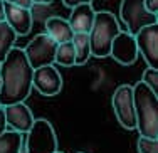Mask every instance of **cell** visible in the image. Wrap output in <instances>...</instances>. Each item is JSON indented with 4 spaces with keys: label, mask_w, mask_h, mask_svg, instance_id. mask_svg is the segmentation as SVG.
<instances>
[{
    "label": "cell",
    "mask_w": 158,
    "mask_h": 153,
    "mask_svg": "<svg viewBox=\"0 0 158 153\" xmlns=\"http://www.w3.org/2000/svg\"><path fill=\"white\" fill-rule=\"evenodd\" d=\"M32 72L24 49L14 46L0 62V106L25 101L31 96Z\"/></svg>",
    "instance_id": "cell-1"
},
{
    "label": "cell",
    "mask_w": 158,
    "mask_h": 153,
    "mask_svg": "<svg viewBox=\"0 0 158 153\" xmlns=\"http://www.w3.org/2000/svg\"><path fill=\"white\" fill-rule=\"evenodd\" d=\"M135 118L140 136L158 138V94L153 93L143 81L133 86Z\"/></svg>",
    "instance_id": "cell-2"
},
{
    "label": "cell",
    "mask_w": 158,
    "mask_h": 153,
    "mask_svg": "<svg viewBox=\"0 0 158 153\" xmlns=\"http://www.w3.org/2000/svg\"><path fill=\"white\" fill-rule=\"evenodd\" d=\"M121 31L119 24L116 20V15L108 10H101L94 14V20L88 32L89 37V47H91V56L98 59H103L110 56L111 42L114 35Z\"/></svg>",
    "instance_id": "cell-3"
},
{
    "label": "cell",
    "mask_w": 158,
    "mask_h": 153,
    "mask_svg": "<svg viewBox=\"0 0 158 153\" xmlns=\"http://www.w3.org/2000/svg\"><path fill=\"white\" fill-rule=\"evenodd\" d=\"M24 153H54L57 151V135L49 119H34L31 130L25 133Z\"/></svg>",
    "instance_id": "cell-4"
},
{
    "label": "cell",
    "mask_w": 158,
    "mask_h": 153,
    "mask_svg": "<svg viewBox=\"0 0 158 153\" xmlns=\"http://www.w3.org/2000/svg\"><path fill=\"white\" fill-rule=\"evenodd\" d=\"M119 17L126 25V32L135 35L145 25L158 22V15L146 10L145 0H121Z\"/></svg>",
    "instance_id": "cell-5"
},
{
    "label": "cell",
    "mask_w": 158,
    "mask_h": 153,
    "mask_svg": "<svg viewBox=\"0 0 158 153\" xmlns=\"http://www.w3.org/2000/svg\"><path fill=\"white\" fill-rule=\"evenodd\" d=\"M111 106L114 111L116 121L125 130L136 128V118H135V104H133V86L121 84L114 89L111 96Z\"/></svg>",
    "instance_id": "cell-6"
},
{
    "label": "cell",
    "mask_w": 158,
    "mask_h": 153,
    "mask_svg": "<svg viewBox=\"0 0 158 153\" xmlns=\"http://www.w3.org/2000/svg\"><path fill=\"white\" fill-rule=\"evenodd\" d=\"M56 49H57V42L44 32V34L35 35L25 46L24 54L27 57L29 64L32 66V69H35V68H40V66L54 64Z\"/></svg>",
    "instance_id": "cell-7"
},
{
    "label": "cell",
    "mask_w": 158,
    "mask_h": 153,
    "mask_svg": "<svg viewBox=\"0 0 158 153\" xmlns=\"http://www.w3.org/2000/svg\"><path fill=\"white\" fill-rule=\"evenodd\" d=\"M32 89L42 96H56L62 91V76L54 64L35 68L32 72Z\"/></svg>",
    "instance_id": "cell-8"
},
{
    "label": "cell",
    "mask_w": 158,
    "mask_h": 153,
    "mask_svg": "<svg viewBox=\"0 0 158 153\" xmlns=\"http://www.w3.org/2000/svg\"><path fill=\"white\" fill-rule=\"evenodd\" d=\"M138 54L143 56L148 68L158 69V22L145 25L135 34Z\"/></svg>",
    "instance_id": "cell-9"
},
{
    "label": "cell",
    "mask_w": 158,
    "mask_h": 153,
    "mask_svg": "<svg viewBox=\"0 0 158 153\" xmlns=\"http://www.w3.org/2000/svg\"><path fill=\"white\" fill-rule=\"evenodd\" d=\"M110 56L114 59L116 62H119L121 66H131L136 62L138 59V47H136V40L135 35H131L126 31H119L114 35L111 42V49Z\"/></svg>",
    "instance_id": "cell-10"
},
{
    "label": "cell",
    "mask_w": 158,
    "mask_h": 153,
    "mask_svg": "<svg viewBox=\"0 0 158 153\" xmlns=\"http://www.w3.org/2000/svg\"><path fill=\"white\" fill-rule=\"evenodd\" d=\"M3 113H5L7 128L14 130V131H19V133H22V135H25V133L31 130L34 119H35L32 114V111H31V108H29L24 101L3 106Z\"/></svg>",
    "instance_id": "cell-11"
},
{
    "label": "cell",
    "mask_w": 158,
    "mask_h": 153,
    "mask_svg": "<svg viewBox=\"0 0 158 153\" xmlns=\"http://www.w3.org/2000/svg\"><path fill=\"white\" fill-rule=\"evenodd\" d=\"M3 12H5V22L14 29L17 35H27L31 32L34 22L31 9H22L3 0Z\"/></svg>",
    "instance_id": "cell-12"
},
{
    "label": "cell",
    "mask_w": 158,
    "mask_h": 153,
    "mask_svg": "<svg viewBox=\"0 0 158 153\" xmlns=\"http://www.w3.org/2000/svg\"><path fill=\"white\" fill-rule=\"evenodd\" d=\"M96 10L93 9V3H79V5L71 9L69 15V25L73 29V32H86L88 34L89 29L94 20Z\"/></svg>",
    "instance_id": "cell-13"
},
{
    "label": "cell",
    "mask_w": 158,
    "mask_h": 153,
    "mask_svg": "<svg viewBox=\"0 0 158 153\" xmlns=\"http://www.w3.org/2000/svg\"><path fill=\"white\" fill-rule=\"evenodd\" d=\"M46 34L51 35L57 44H61V42H67V40L73 39L74 32L66 19L54 15L46 20Z\"/></svg>",
    "instance_id": "cell-14"
},
{
    "label": "cell",
    "mask_w": 158,
    "mask_h": 153,
    "mask_svg": "<svg viewBox=\"0 0 158 153\" xmlns=\"http://www.w3.org/2000/svg\"><path fill=\"white\" fill-rule=\"evenodd\" d=\"M71 42H73L74 56H76L74 66H84L89 61V57H91V47H89L88 34L86 32H74Z\"/></svg>",
    "instance_id": "cell-15"
},
{
    "label": "cell",
    "mask_w": 158,
    "mask_h": 153,
    "mask_svg": "<svg viewBox=\"0 0 158 153\" xmlns=\"http://www.w3.org/2000/svg\"><path fill=\"white\" fill-rule=\"evenodd\" d=\"M24 140L22 133L7 128L0 133V153H22Z\"/></svg>",
    "instance_id": "cell-16"
},
{
    "label": "cell",
    "mask_w": 158,
    "mask_h": 153,
    "mask_svg": "<svg viewBox=\"0 0 158 153\" xmlns=\"http://www.w3.org/2000/svg\"><path fill=\"white\" fill-rule=\"evenodd\" d=\"M17 34L14 32V29L7 24L5 20L0 22V62L5 59V56L9 54V51L15 46Z\"/></svg>",
    "instance_id": "cell-17"
},
{
    "label": "cell",
    "mask_w": 158,
    "mask_h": 153,
    "mask_svg": "<svg viewBox=\"0 0 158 153\" xmlns=\"http://www.w3.org/2000/svg\"><path fill=\"white\" fill-rule=\"evenodd\" d=\"M74 61H76V56H74L73 42H71V40H67V42L57 44L54 62H57L59 66H64V68H73Z\"/></svg>",
    "instance_id": "cell-18"
},
{
    "label": "cell",
    "mask_w": 158,
    "mask_h": 153,
    "mask_svg": "<svg viewBox=\"0 0 158 153\" xmlns=\"http://www.w3.org/2000/svg\"><path fill=\"white\" fill-rule=\"evenodd\" d=\"M138 153H158V138L140 136L136 141Z\"/></svg>",
    "instance_id": "cell-19"
},
{
    "label": "cell",
    "mask_w": 158,
    "mask_h": 153,
    "mask_svg": "<svg viewBox=\"0 0 158 153\" xmlns=\"http://www.w3.org/2000/svg\"><path fill=\"white\" fill-rule=\"evenodd\" d=\"M141 81L152 89L153 93L158 94V69L156 68H146L141 76Z\"/></svg>",
    "instance_id": "cell-20"
},
{
    "label": "cell",
    "mask_w": 158,
    "mask_h": 153,
    "mask_svg": "<svg viewBox=\"0 0 158 153\" xmlns=\"http://www.w3.org/2000/svg\"><path fill=\"white\" fill-rule=\"evenodd\" d=\"M5 2L14 3V5L22 7V9H31V10H32V7H34V2H32V0H5Z\"/></svg>",
    "instance_id": "cell-21"
},
{
    "label": "cell",
    "mask_w": 158,
    "mask_h": 153,
    "mask_svg": "<svg viewBox=\"0 0 158 153\" xmlns=\"http://www.w3.org/2000/svg\"><path fill=\"white\" fill-rule=\"evenodd\" d=\"M145 7H146L148 12L158 15V0H145Z\"/></svg>",
    "instance_id": "cell-22"
},
{
    "label": "cell",
    "mask_w": 158,
    "mask_h": 153,
    "mask_svg": "<svg viewBox=\"0 0 158 153\" xmlns=\"http://www.w3.org/2000/svg\"><path fill=\"white\" fill-rule=\"evenodd\" d=\"M91 2H93V0H62V3L66 7H69V9L79 5V3H91Z\"/></svg>",
    "instance_id": "cell-23"
},
{
    "label": "cell",
    "mask_w": 158,
    "mask_h": 153,
    "mask_svg": "<svg viewBox=\"0 0 158 153\" xmlns=\"http://www.w3.org/2000/svg\"><path fill=\"white\" fill-rule=\"evenodd\" d=\"M7 130V123H5V113H3V106H0V133Z\"/></svg>",
    "instance_id": "cell-24"
},
{
    "label": "cell",
    "mask_w": 158,
    "mask_h": 153,
    "mask_svg": "<svg viewBox=\"0 0 158 153\" xmlns=\"http://www.w3.org/2000/svg\"><path fill=\"white\" fill-rule=\"evenodd\" d=\"M34 5H49V3H52V0H32Z\"/></svg>",
    "instance_id": "cell-25"
},
{
    "label": "cell",
    "mask_w": 158,
    "mask_h": 153,
    "mask_svg": "<svg viewBox=\"0 0 158 153\" xmlns=\"http://www.w3.org/2000/svg\"><path fill=\"white\" fill-rule=\"evenodd\" d=\"M5 20V12H3V0H0V22Z\"/></svg>",
    "instance_id": "cell-26"
},
{
    "label": "cell",
    "mask_w": 158,
    "mask_h": 153,
    "mask_svg": "<svg viewBox=\"0 0 158 153\" xmlns=\"http://www.w3.org/2000/svg\"><path fill=\"white\" fill-rule=\"evenodd\" d=\"M54 153H62V151H59V150H57V151H54Z\"/></svg>",
    "instance_id": "cell-27"
},
{
    "label": "cell",
    "mask_w": 158,
    "mask_h": 153,
    "mask_svg": "<svg viewBox=\"0 0 158 153\" xmlns=\"http://www.w3.org/2000/svg\"><path fill=\"white\" fill-rule=\"evenodd\" d=\"M77 153H82V151H77Z\"/></svg>",
    "instance_id": "cell-28"
}]
</instances>
